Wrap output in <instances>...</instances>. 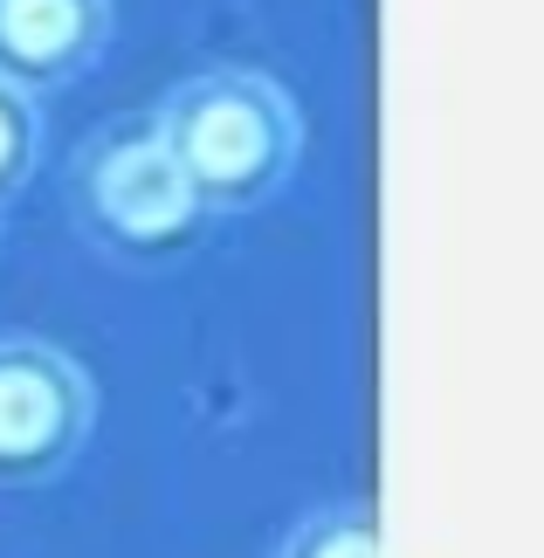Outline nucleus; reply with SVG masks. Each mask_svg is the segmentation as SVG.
I'll use <instances>...</instances> for the list:
<instances>
[{
	"instance_id": "f257e3e1",
	"label": "nucleus",
	"mask_w": 544,
	"mask_h": 558,
	"mask_svg": "<svg viewBox=\"0 0 544 558\" xmlns=\"http://www.w3.org/2000/svg\"><path fill=\"white\" fill-rule=\"evenodd\" d=\"M152 124L201 214L263 207L303 159V111L263 70H193L159 97Z\"/></svg>"
},
{
	"instance_id": "f03ea898",
	"label": "nucleus",
	"mask_w": 544,
	"mask_h": 558,
	"mask_svg": "<svg viewBox=\"0 0 544 558\" xmlns=\"http://www.w3.org/2000/svg\"><path fill=\"white\" fill-rule=\"evenodd\" d=\"M76 234L124 269H159L201 242V201L152 118H111L70 166Z\"/></svg>"
},
{
	"instance_id": "7ed1b4c3",
	"label": "nucleus",
	"mask_w": 544,
	"mask_h": 558,
	"mask_svg": "<svg viewBox=\"0 0 544 558\" xmlns=\"http://www.w3.org/2000/svg\"><path fill=\"white\" fill-rule=\"evenodd\" d=\"M97 421L90 373L41 338H0V489L62 476Z\"/></svg>"
},
{
	"instance_id": "20e7f679",
	"label": "nucleus",
	"mask_w": 544,
	"mask_h": 558,
	"mask_svg": "<svg viewBox=\"0 0 544 558\" xmlns=\"http://www.w3.org/2000/svg\"><path fill=\"white\" fill-rule=\"evenodd\" d=\"M111 41V0H0V83L21 97L70 90Z\"/></svg>"
},
{
	"instance_id": "39448f33",
	"label": "nucleus",
	"mask_w": 544,
	"mask_h": 558,
	"mask_svg": "<svg viewBox=\"0 0 544 558\" xmlns=\"http://www.w3.org/2000/svg\"><path fill=\"white\" fill-rule=\"evenodd\" d=\"M276 558H386L379 551V518L365 504L317 510V518H303L290 538H282Z\"/></svg>"
},
{
	"instance_id": "423d86ee",
	"label": "nucleus",
	"mask_w": 544,
	"mask_h": 558,
	"mask_svg": "<svg viewBox=\"0 0 544 558\" xmlns=\"http://www.w3.org/2000/svg\"><path fill=\"white\" fill-rule=\"evenodd\" d=\"M35 153H41V118H35V97H21L0 83V201H14L21 180L35 173Z\"/></svg>"
}]
</instances>
